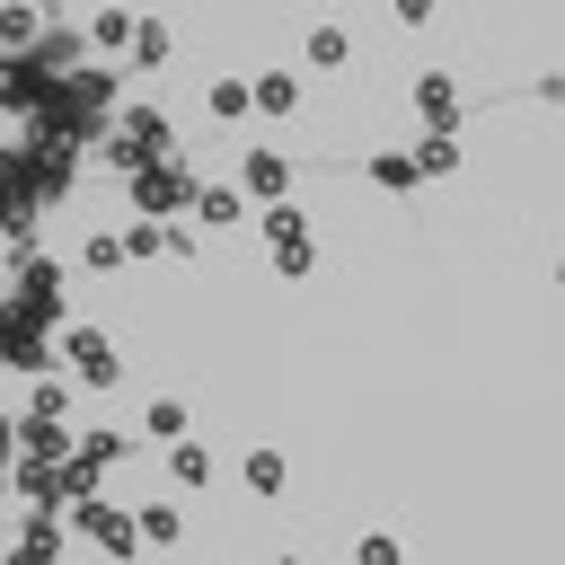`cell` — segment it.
Masks as SVG:
<instances>
[{"label": "cell", "instance_id": "obj_17", "mask_svg": "<svg viewBox=\"0 0 565 565\" xmlns=\"http://www.w3.org/2000/svg\"><path fill=\"white\" fill-rule=\"evenodd\" d=\"M353 565H406V547L388 530H371V539H353Z\"/></svg>", "mask_w": 565, "mask_h": 565}, {"label": "cell", "instance_id": "obj_16", "mask_svg": "<svg viewBox=\"0 0 565 565\" xmlns=\"http://www.w3.org/2000/svg\"><path fill=\"white\" fill-rule=\"evenodd\" d=\"M274 265H282V282H300V274L318 265V247H309V230H300V238H282V247H274Z\"/></svg>", "mask_w": 565, "mask_h": 565}, {"label": "cell", "instance_id": "obj_9", "mask_svg": "<svg viewBox=\"0 0 565 565\" xmlns=\"http://www.w3.org/2000/svg\"><path fill=\"white\" fill-rule=\"evenodd\" d=\"M141 433H150V441H185V433H194V415H185L177 397H150V406H141Z\"/></svg>", "mask_w": 565, "mask_h": 565}, {"label": "cell", "instance_id": "obj_2", "mask_svg": "<svg viewBox=\"0 0 565 565\" xmlns=\"http://www.w3.org/2000/svg\"><path fill=\"white\" fill-rule=\"evenodd\" d=\"M247 194H256V212H265V203H291V159L256 141V150H247Z\"/></svg>", "mask_w": 565, "mask_h": 565}, {"label": "cell", "instance_id": "obj_5", "mask_svg": "<svg viewBox=\"0 0 565 565\" xmlns=\"http://www.w3.org/2000/svg\"><path fill=\"white\" fill-rule=\"evenodd\" d=\"M247 106H265V115H300V79H291V71H256V79H247Z\"/></svg>", "mask_w": 565, "mask_h": 565}, {"label": "cell", "instance_id": "obj_11", "mask_svg": "<svg viewBox=\"0 0 565 565\" xmlns=\"http://www.w3.org/2000/svg\"><path fill=\"white\" fill-rule=\"evenodd\" d=\"M168 44H177V35H168L159 18H132V44H124V53H132V62H168Z\"/></svg>", "mask_w": 565, "mask_h": 565}, {"label": "cell", "instance_id": "obj_13", "mask_svg": "<svg viewBox=\"0 0 565 565\" xmlns=\"http://www.w3.org/2000/svg\"><path fill=\"white\" fill-rule=\"evenodd\" d=\"M132 530H141L150 547H168V539H177L185 521H177V503H141V521H132Z\"/></svg>", "mask_w": 565, "mask_h": 565}, {"label": "cell", "instance_id": "obj_10", "mask_svg": "<svg viewBox=\"0 0 565 565\" xmlns=\"http://www.w3.org/2000/svg\"><path fill=\"white\" fill-rule=\"evenodd\" d=\"M168 477L177 486H212V450L203 441H168Z\"/></svg>", "mask_w": 565, "mask_h": 565}, {"label": "cell", "instance_id": "obj_7", "mask_svg": "<svg viewBox=\"0 0 565 565\" xmlns=\"http://www.w3.org/2000/svg\"><path fill=\"white\" fill-rule=\"evenodd\" d=\"M309 62H318V71H344V62H353V26H335V18L309 26Z\"/></svg>", "mask_w": 565, "mask_h": 565}, {"label": "cell", "instance_id": "obj_14", "mask_svg": "<svg viewBox=\"0 0 565 565\" xmlns=\"http://www.w3.org/2000/svg\"><path fill=\"white\" fill-rule=\"evenodd\" d=\"M88 44H106V53H124V44H132V18H124V9H106V18H88Z\"/></svg>", "mask_w": 565, "mask_h": 565}, {"label": "cell", "instance_id": "obj_8", "mask_svg": "<svg viewBox=\"0 0 565 565\" xmlns=\"http://www.w3.org/2000/svg\"><path fill=\"white\" fill-rule=\"evenodd\" d=\"M406 159H415V177H450V168H459V132H424Z\"/></svg>", "mask_w": 565, "mask_h": 565}, {"label": "cell", "instance_id": "obj_4", "mask_svg": "<svg viewBox=\"0 0 565 565\" xmlns=\"http://www.w3.org/2000/svg\"><path fill=\"white\" fill-rule=\"evenodd\" d=\"M185 194H194V185H185L177 168H159V159H150V168H132V203H141V212H177Z\"/></svg>", "mask_w": 565, "mask_h": 565}, {"label": "cell", "instance_id": "obj_12", "mask_svg": "<svg viewBox=\"0 0 565 565\" xmlns=\"http://www.w3.org/2000/svg\"><path fill=\"white\" fill-rule=\"evenodd\" d=\"M238 477H247L256 494H282V450H247V459H238Z\"/></svg>", "mask_w": 565, "mask_h": 565}, {"label": "cell", "instance_id": "obj_15", "mask_svg": "<svg viewBox=\"0 0 565 565\" xmlns=\"http://www.w3.org/2000/svg\"><path fill=\"white\" fill-rule=\"evenodd\" d=\"M371 177H380L388 194H406V185H415V159H406V150H380V159H371Z\"/></svg>", "mask_w": 565, "mask_h": 565}, {"label": "cell", "instance_id": "obj_3", "mask_svg": "<svg viewBox=\"0 0 565 565\" xmlns=\"http://www.w3.org/2000/svg\"><path fill=\"white\" fill-rule=\"evenodd\" d=\"M415 115H424V132H459V88L441 71H424L415 79Z\"/></svg>", "mask_w": 565, "mask_h": 565}, {"label": "cell", "instance_id": "obj_19", "mask_svg": "<svg viewBox=\"0 0 565 565\" xmlns=\"http://www.w3.org/2000/svg\"><path fill=\"white\" fill-rule=\"evenodd\" d=\"M212 115H247V79H212Z\"/></svg>", "mask_w": 565, "mask_h": 565}, {"label": "cell", "instance_id": "obj_18", "mask_svg": "<svg viewBox=\"0 0 565 565\" xmlns=\"http://www.w3.org/2000/svg\"><path fill=\"white\" fill-rule=\"evenodd\" d=\"M282 238H300V212L291 203H265V247H282Z\"/></svg>", "mask_w": 565, "mask_h": 565}, {"label": "cell", "instance_id": "obj_6", "mask_svg": "<svg viewBox=\"0 0 565 565\" xmlns=\"http://www.w3.org/2000/svg\"><path fill=\"white\" fill-rule=\"evenodd\" d=\"M185 212L221 230V221H238V212H247V194H238V185H194V194H185Z\"/></svg>", "mask_w": 565, "mask_h": 565}, {"label": "cell", "instance_id": "obj_1", "mask_svg": "<svg viewBox=\"0 0 565 565\" xmlns=\"http://www.w3.org/2000/svg\"><path fill=\"white\" fill-rule=\"evenodd\" d=\"M62 353L79 362V380H88V388H115V380H124V362H115V344H106L97 327H71V344H62Z\"/></svg>", "mask_w": 565, "mask_h": 565}]
</instances>
